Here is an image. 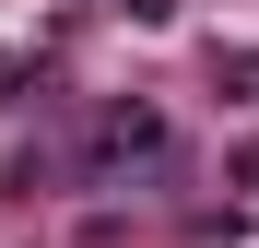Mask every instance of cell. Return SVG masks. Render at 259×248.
Returning a JSON list of instances; mask_svg holds the SVG:
<instances>
[{
    "mask_svg": "<svg viewBox=\"0 0 259 248\" xmlns=\"http://www.w3.org/2000/svg\"><path fill=\"white\" fill-rule=\"evenodd\" d=\"M82 178H153V165H177V118H165V107H142V95H118L106 118H95V130H82Z\"/></svg>",
    "mask_w": 259,
    "mask_h": 248,
    "instance_id": "1",
    "label": "cell"
},
{
    "mask_svg": "<svg viewBox=\"0 0 259 248\" xmlns=\"http://www.w3.org/2000/svg\"><path fill=\"white\" fill-rule=\"evenodd\" d=\"M106 12H130V24H177V0H106Z\"/></svg>",
    "mask_w": 259,
    "mask_h": 248,
    "instance_id": "2",
    "label": "cell"
}]
</instances>
